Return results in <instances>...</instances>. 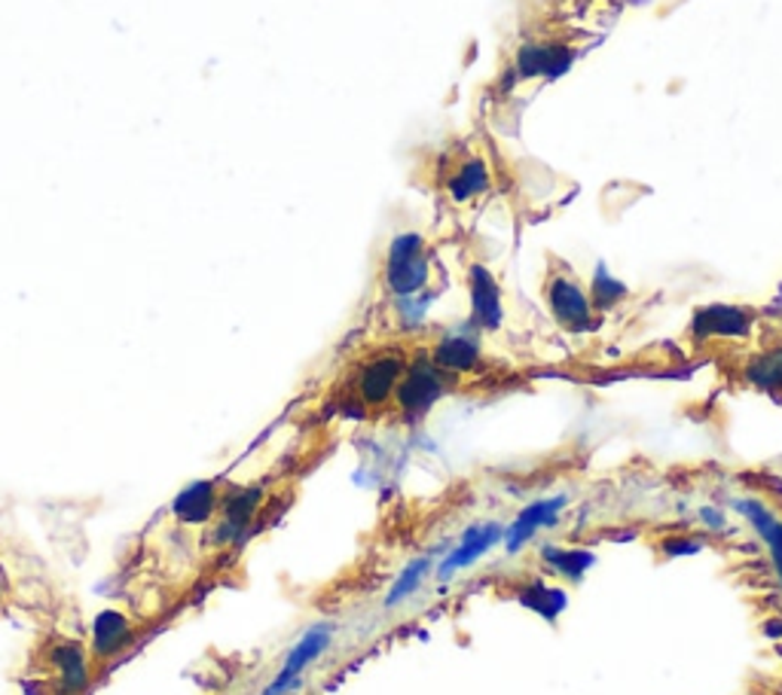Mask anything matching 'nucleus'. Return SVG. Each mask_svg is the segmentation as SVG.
I'll list each match as a JSON object with an SVG mask.
<instances>
[{
	"label": "nucleus",
	"mask_w": 782,
	"mask_h": 695,
	"mask_svg": "<svg viewBox=\"0 0 782 695\" xmlns=\"http://www.w3.org/2000/svg\"><path fill=\"white\" fill-rule=\"evenodd\" d=\"M413 184L425 186L450 210H480L502 193V159L480 132L450 134L422 146L413 162Z\"/></svg>",
	"instance_id": "nucleus-1"
},
{
	"label": "nucleus",
	"mask_w": 782,
	"mask_h": 695,
	"mask_svg": "<svg viewBox=\"0 0 782 695\" xmlns=\"http://www.w3.org/2000/svg\"><path fill=\"white\" fill-rule=\"evenodd\" d=\"M438 269L435 245L422 232H398L388 241L379 269L385 296L392 300V308L398 315L400 327H413V321L428 308V302L435 300L431 278Z\"/></svg>",
	"instance_id": "nucleus-2"
},
{
	"label": "nucleus",
	"mask_w": 782,
	"mask_h": 695,
	"mask_svg": "<svg viewBox=\"0 0 782 695\" xmlns=\"http://www.w3.org/2000/svg\"><path fill=\"white\" fill-rule=\"evenodd\" d=\"M413 348L407 345H379L361 357L355 367L345 372L343 388L333 394V409H340L343 415L367 419L373 412L392 409L395 391L400 379L407 372Z\"/></svg>",
	"instance_id": "nucleus-3"
},
{
	"label": "nucleus",
	"mask_w": 782,
	"mask_h": 695,
	"mask_svg": "<svg viewBox=\"0 0 782 695\" xmlns=\"http://www.w3.org/2000/svg\"><path fill=\"white\" fill-rule=\"evenodd\" d=\"M459 381L447 376L443 369L431 360L428 345H416L407 363V372L400 379L392 409L398 412L404 421H422L431 409L438 406L440 400L456 391Z\"/></svg>",
	"instance_id": "nucleus-4"
},
{
	"label": "nucleus",
	"mask_w": 782,
	"mask_h": 695,
	"mask_svg": "<svg viewBox=\"0 0 782 695\" xmlns=\"http://www.w3.org/2000/svg\"><path fill=\"white\" fill-rule=\"evenodd\" d=\"M542 293L547 312H550L554 324H557L563 333L581 336V333L597 329L599 312L593 300H590V290L583 287L578 275H571L563 263L554 265V269L547 272Z\"/></svg>",
	"instance_id": "nucleus-5"
},
{
	"label": "nucleus",
	"mask_w": 782,
	"mask_h": 695,
	"mask_svg": "<svg viewBox=\"0 0 782 695\" xmlns=\"http://www.w3.org/2000/svg\"><path fill=\"white\" fill-rule=\"evenodd\" d=\"M266 491L260 486H233L221 491L217 512L208 522V546L212 550H233L242 540L248 537V531L257 522V512L264 507Z\"/></svg>",
	"instance_id": "nucleus-6"
},
{
	"label": "nucleus",
	"mask_w": 782,
	"mask_h": 695,
	"mask_svg": "<svg viewBox=\"0 0 782 695\" xmlns=\"http://www.w3.org/2000/svg\"><path fill=\"white\" fill-rule=\"evenodd\" d=\"M758 327V315L742 305H703L690 317L688 336L697 345L709 341H746Z\"/></svg>",
	"instance_id": "nucleus-7"
},
{
	"label": "nucleus",
	"mask_w": 782,
	"mask_h": 695,
	"mask_svg": "<svg viewBox=\"0 0 782 695\" xmlns=\"http://www.w3.org/2000/svg\"><path fill=\"white\" fill-rule=\"evenodd\" d=\"M333 634H336V629H333L331 622H315V626H309V629L300 634V641L291 647V653H288L285 665H281V671L276 674V681L269 683L260 695H288L293 693V689H300V681H303L306 669H312V665H315V662L331 650Z\"/></svg>",
	"instance_id": "nucleus-8"
},
{
	"label": "nucleus",
	"mask_w": 782,
	"mask_h": 695,
	"mask_svg": "<svg viewBox=\"0 0 782 695\" xmlns=\"http://www.w3.org/2000/svg\"><path fill=\"white\" fill-rule=\"evenodd\" d=\"M428 355L459 384L483 372V345H480L478 333L447 329V333H440L438 339L428 345Z\"/></svg>",
	"instance_id": "nucleus-9"
},
{
	"label": "nucleus",
	"mask_w": 782,
	"mask_h": 695,
	"mask_svg": "<svg viewBox=\"0 0 782 695\" xmlns=\"http://www.w3.org/2000/svg\"><path fill=\"white\" fill-rule=\"evenodd\" d=\"M46 665L53 669L55 693L58 695H81L89 686V653L83 643L71 638H53L46 647Z\"/></svg>",
	"instance_id": "nucleus-10"
},
{
	"label": "nucleus",
	"mask_w": 782,
	"mask_h": 695,
	"mask_svg": "<svg viewBox=\"0 0 782 695\" xmlns=\"http://www.w3.org/2000/svg\"><path fill=\"white\" fill-rule=\"evenodd\" d=\"M502 540H504V528L499 525V522H478V525H471L462 534V540L447 552V558L438 564L435 574H438L440 583H447V579L456 577L459 571L471 567V564H478L480 558H483L490 550H495Z\"/></svg>",
	"instance_id": "nucleus-11"
},
{
	"label": "nucleus",
	"mask_w": 782,
	"mask_h": 695,
	"mask_svg": "<svg viewBox=\"0 0 782 695\" xmlns=\"http://www.w3.org/2000/svg\"><path fill=\"white\" fill-rule=\"evenodd\" d=\"M468 293H471V324H474V329L492 333V329L502 327V287L483 263H471V269H468Z\"/></svg>",
	"instance_id": "nucleus-12"
},
{
	"label": "nucleus",
	"mask_w": 782,
	"mask_h": 695,
	"mask_svg": "<svg viewBox=\"0 0 782 695\" xmlns=\"http://www.w3.org/2000/svg\"><path fill=\"white\" fill-rule=\"evenodd\" d=\"M566 503H569V498L559 495V498H544L529 503V507H523V510L517 512V519L504 528V552H507V555H517L526 543H532V537H535L538 531L557 525L559 512L566 510Z\"/></svg>",
	"instance_id": "nucleus-13"
},
{
	"label": "nucleus",
	"mask_w": 782,
	"mask_h": 695,
	"mask_svg": "<svg viewBox=\"0 0 782 695\" xmlns=\"http://www.w3.org/2000/svg\"><path fill=\"white\" fill-rule=\"evenodd\" d=\"M135 641V622L120 610H101L93 619V643H89V656L95 662H110L120 656L122 650Z\"/></svg>",
	"instance_id": "nucleus-14"
},
{
	"label": "nucleus",
	"mask_w": 782,
	"mask_h": 695,
	"mask_svg": "<svg viewBox=\"0 0 782 695\" xmlns=\"http://www.w3.org/2000/svg\"><path fill=\"white\" fill-rule=\"evenodd\" d=\"M217 503H221L217 482H212V479L190 482V486L172 500L174 522H181V525H208L214 519V512H217Z\"/></svg>",
	"instance_id": "nucleus-15"
},
{
	"label": "nucleus",
	"mask_w": 782,
	"mask_h": 695,
	"mask_svg": "<svg viewBox=\"0 0 782 695\" xmlns=\"http://www.w3.org/2000/svg\"><path fill=\"white\" fill-rule=\"evenodd\" d=\"M740 381L761 394L782 400V345H768L746 357V363L740 367Z\"/></svg>",
	"instance_id": "nucleus-16"
},
{
	"label": "nucleus",
	"mask_w": 782,
	"mask_h": 695,
	"mask_svg": "<svg viewBox=\"0 0 782 695\" xmlns=\"http://www.w3.org/2000/svg\"><path fill=\"white\" fill-rule=\"evenodd\" d=\"M733 507L746 515L749 525L756 528L758 537L764 540V546H768L770 552V562H773V567H776V577H780L782 583V519L756 498L733 500Z\"/></svg>",
	"instance_id": "nucleus-17"
},
{
	"label": "nucleus",
	"mask_w": 782,
	"mask_h": 695,
	"mask_svg": "<svg viewBox=\"0 0 782 695\" xmlns=\"http://www.w3.org/2000/svg\"><path fill=\"white\" fill-rule=\"evenodd\" d=\"M544 564H550V571L566 579H583V574L597 564V555L587 550H563V546H542Z\"/></svg>",
	"instance_id": "nucleus-18"
},
{
	"label": "nucleus",
	"mask_w": 782,
	"mask_h": 695,
	"mask_svg": "<svg viewBox=\"0 0 782 695\" xmlns=\"http://www.w3.org/2000/svg\"><path fill=\"white\" fill-rule=\"evenodd\" d=\"M428 574H435V562H431L428 555L413 558V562L400 571L398 579L392 583V589H388V595H385V607L392 610V607H400L404 601H410V595L419 591V586L428 579Z\"/></svg>",
	"instance_id": "nucleus-19"
},
{
	"label": "nucleus",
	"mask_w": 782,
	"mask_h": 695,
	"mask_svg": "<svg viewBox=\"0 0 782 695\" xmlns=\"http://www.w3.org/2000/svg\"><path fill=\"white\" fill-rule=\"evenodd\" d=\"M519 604H526L538 617L554 622V619L566 610L569 598H566V591L554 589V586H547V583H529L526 589L519 591Z\"/></svg>",
	"instance_id": "nucleus-20"
},
{
	"label": "nucleus",
	"mask_w": 782,
	"mask_h": 695,
	"mask_svg": "<svg viewBox=\"0 0 782 695\" xmlns=\"http://www.w3.org/2000/svg\"><path fill=\"white\" fill-rule=\"evenodd\" d=\"M590 300H593L597 312L602 315V312L614 308L621 300H626V287H623L621 281H614V278H609L599 269L597 278H593V287H590Z\"/></svg>",
	"instance_id": "nucleus-21"
},
{
	"label": "nucleus",
	"mask_w": 782,
	"mask_h": 695,
	"mask_svg": "<svg viewBox=\"0 0 782 695\" xmlns=\"http://www.w3.org/2000/svg\"><path fill=\"white\" fill-rule=\"evenodd\" d=\"M706 543L700 537H673L663 543L666 555H697Z\"/></svg>",
	"instance_id": "nucleus-22"
},
{
	"label": "nucleus",
	"mask_w": 782,
	"mask_h": 695,
	"mask_svg": "<svg viewBox=\"0 0 782 695\" xmlns=\"http://www.w3.org/2000/svg\"><path fill=\"white\" fill-rule=\"evenodd\" d=\"M700 519L709 531H725V515L718 510H700Z\"/></svg>",
	"instance_id": "nucleus-23"
},
{
	"label": "nucleus",
	"mask_w": 782,
	"mask_h": 695,
	"mask_svg": "<svg viewBox=\"0 0 782 695\" xmlns=\"http://www.w3.org/2000/svg\"><path fill=\"white\" fill-rule=\"evenodd\" d=\"M0 604H3V589H0Z\"/></svg>",
	"instance_id": "nucleus-24"
}]
</instances>
